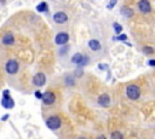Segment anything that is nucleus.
Wrapping results in <instances>:
<instances>
[{
  "label": "nucleus",
  "mask_w": 155,
  "mask_h": 139,
  "mask_svg": "<svg viewBox=\"0 0 155 139\" xmlns=\"http://www.w3.org/2000/svg\"><path fill=\"white\" fill-rule=\"evenodd\" d=\"M33 83H34L35 86H38V87L44 86V85L46 83V76H45V74H42V73L35 74L34 77H33Z\"/></svg>",
  "instance_id": "obj_5"
},
{
  "label": "nucleus",
  "mask_w": 155,
  "mask_h": 139,
  "mask_svg": "<svg viewBox=\"0 0 155 139\" xmlns=\"http://www.w3.org/2000/svg\"><path fill=\"white\" fill-rule=\"evenodd\" d=\"M113 28H114V30H115L116 34H120L121 30H122V27H121L119 23H114V24H113Z\"/></svg>",
  "instance_id": "obj_17"
},
{
  "label": "nucleus",
  "mask_w": 155,
  "mask_h": 139,
  "mask_svg": "<svg viewBox=\"0 0 155 139\" xmlns=\"http://www.w3.org/2000/svg\"><path fill=\"white\" fill-rule=\"evenodd\" d=\"M79 139H87V138H79Z\"/></svg>",
  "instance_id": "obj_29"
},
{
  "label": "nucleus",
  "mask_w": 155,
  "mask_h": 139,
  "mask_svg": "<svg viewBox=\"0 0 155 139\" xmlns=\"http://www.w3.org/2000/svg\"><path fill=\"white\" fill-rule=\"evenodd\" d=\"M111 139H124V135H122L121 132L115 131V132L111 133Z\"/></svg>",
  "instance_id": "obj_16"
},
{
  "label": "nucleus",
  "mask_w": 155,
  "mask_h": 139,
  "mask_svg": "<svg viewBox=\"0 0 155 139\" xmlns=\"http://www.w3.org/2000/svg\"><path fill=\"white\" fill-rule=\"evenodd\" d=\"M35 97L38 98V99H42V97H44V94L40 92V91H35Z\"/></svg>",
  "instance_id": "obj_23"
},
{
  "label": "nucleus",
  "mask_w": 155,
  "mask_h": 139,
  "mask_svg": "<svg viewBox=\"0 0 155 139\" xmlns=\"http://www.w3.org/2000/svg\"><path fill=\"white\" fill-rule=\"evenodd\" d=\"M18 63L15 60V59H8L7 62H6V64H5V69H6V71L8 73V74H11V75H13V74H16L17 71H18Z\"/></svg>",
  "instance_id": "obj_3"
},
{
  "label": "nucleus",
  "mask_w": 155,
  "mask_h": 139,
  "mask_svg": "<svg viewBox=\"0 0 155 139\" xmlns=\"http://www.w3.org/2000/svg\"><path fill=\"white\" fill-rule=\"evenodd\" d=\"M56 102V95L53 92L51 91H47L44 93V97H42V103L45 105H52L53 103Z\"/></svg>",
  "instance_id": "obj_4"
},
{
  "label": "nucleus",
  "mask_w": 155,
  "mask_h": 139,
  "mask_svg": "<svg viewBox=\"0 0 155 139\" xmlns=\"http://www.w3.org/2000/svg\"><path fill=\"white\" fill-rule=\"evenodd\" d=\"M116 2H117V0H110L109 4H108V8L109 10H113V7L116 5Z\"/></svg>",
  "instance_id": "obj_22"
},
{
  "label": "nucleus",
  "mask_w": 155,
  "mask_h": 139,
  "mask_svg": "<svg viewBox=\"0 0 155 139\" xmlns=\"http://www.w3.org/2000/svg\"><path fill=\"white\" fill-rule=\"evenodd\" d=\"M148 64L151 65V66H155V59H150V60L148 62Z\"/></svg>",
  "instance_id": "obj_26"
},
{
  "label": "nucleus",
  "mask_w": 155,
  "mask_h": 139,
  "mask_svg": "<svg viewBox=\"0 0 155 139\" xmlns=\"http://www.w3.org/2000/svg\"><path fill=\"white\" fill-rule=\"evenodd\" d=\"M68 40H69V35L67 33H64V31L58 33L56 35V39H54V41H56L57 45H64V44L68 42Z\"/></svg>",
  "instance_id": "obj_7"
},
{
  "label": "nucleus",
  "mask_w": 155,
  "mask_h": 139,
  "mask_svg": "<svg viewBox=\"0 0 155 139\" xmlns=\"http://www.w3.org/2000/svg\"><path fill=\"white\" fill-rule=\"evenodd\" d=\"M2 97H5V98H8V97H10V91L5 89V91L2 92Z\"/></svg>",
  "instance_id": "obj_24"
},
{
  "label": "nucleus",
  "mask_w": 155,
  "mask_h": 139,
  "mask_svg": "<svg viewBox=\"0 0 155 139\" xmlns=\"http://www.w3.org/2000/svg\"><path fill=\"white\" fill-rule=\"evenodd\" d=\"M88 47H90L92 51H99V50H101V44H99L98 40L92 39V40L88 41Z\"/></svg>",
  "instance_id": "obj_12"
},
{
  "label": "nucleus",
  "mask_w": 155,
  "mask_h": 139,
  "mask_svg": "<svg viewBox=\"0 0 155 139\" xmlns=\"http://www.w3.org/2000/svg\"><path fill=\"white\" fill-rule=\"evenodd\" d=\"M126 39H127V35H126V34H121V35H119V36L113 37V40H120V41H126Z\"/></svg>",
  "instance_id": "obj_19"
},
{
  "label": "nucleus",
  "mask_w": 155,
  "mask_h": 139,
  "mask_svg": "<svg viewBox=\"0 0 155 139\" xmlns=\"http://www.w3.org/2000/svg\"><path fill=\"white\" fill-rule=\"evenodd\" d=\"M61 124H62V121H61V118H59L58 116H50V117L46 120V126H47V128H50V129H52V131L58 129V128L61 127Z\"/></svg>",
  "instance_id": "obj_2"
},
{
  "label": "nucleus",
  "mask_w": 155,
  "mask_h": 139,
  "mask_svg": "<svg viewBox=\"0 0 155 139\" xmlns=\"http://www.w3.org/2000/svg\"><path fill=\"white\" fill-rule=\"evenodd\" d=\"M36 11H38V12H48V6H47V4H46L45 1L40 2V4L36 6Z\"/></svg>",
  "instance_id": "obj_13"
},
{
  "label": "nucleus",
  "mask_w": 155,
  "mask_h": 139,
  "mask_svg": "<svg viewBox=\"0 0 155 139\" xmlns=\"http://www.w3.org/2000/svg\"><path fill=\"white\" fill-rule=\"evenodd\" d=\"M67 19H68V16H67L65 12H62V11H61V12H56V13L53 15V21H54L56 23H58V24L65 23Z\"/></svg>",
  "instance_id": "obj_8"
},
{
  "label": "nucleus",
  "mask_w": 155,
  "mask_h": 139,
  "mask_svg": "<svg viewBox=\"0 0 155 139\" xmlns=\"http://www.w3.org/2000/svg\"><path fill=\"white\" fill-rule=\"evenodd\" d=\"M65 85L67 86H73L74 85V79L71 76H67L65 77Z\"/></svg>",
  "instance_id": "obj_18"
},
{
  "label": "nucleus",
  "mask_w": 155,
  "mask_h": 139,
  "mask_svg": "<svg viewBox=\"0 0 155 139\" xmlns=\"http://www.w3.org/2000/svg\"><path fill=\"white\" fill-rule=\"evenodd\" d=\"M98 104H99L101 106H104V108L109 106V104H110V97H109L107 93L101 94V95L98 97Z\"/></svg>",
  "instance_id": "obj_9"
},
{
  "label": "nucleus",
  "mask_w": 155,
  "mask_h": 139,
  "mask_svg": "<svg viewBox=\"0 0 155 139\" xmlns=\"http://www.w3.org/2000/svg\"><path fill=\"white\" fill-rule=\"evenodd\" d=\"M143 52H144L145 54H153L154 50H153L151 47H149V46H145V47H143Z\"/></svg>",
  "instance_id": "obj_20"
},
{
  "label": "nucleus",
  "mask_w": 155,
  "mask_h": 139,
  "mask_svg": "<svg viewBox=\"0 0 155 139\" xmlns=\"http://www.w3.org/2000/svg\"><path fill=\"white\" fill-rule=\"evenodd\" d=\"M99 69H102V70H107V69H108V65L104 64V63H102V64H99Z\"/></svg>",
  "instance_id": "obj_25"
},
{
  "label": "nucleus",
  "mask_w": 155,
  "mask_h": 139,
  "mask_svg": "<svg viewBox=\"0 0 155 139\" xmlns=\"http://www.w3.org/2000/svg\"><path fill=\"white\" fill-rule=\"evenodd\" d=\"M121 13L126 17H132L133 16V10H131L130 7H122L121 8Z\"/></svg>",
  "instance_id": "obj_15"
},
{
  "label": "nucleus",
  "mask_w": 155,
  "mask_h": 139,
  "mask_svg": "<svg viewBox=\"0 0 155 139\" xmlns=\"http://www.w3.org/2000/svg\"><path fill=\"white\" fill-rule=\"evenodd\" d=\"M82 58H84V54H81V53H76V54H74L73 57H71V62L74 63V64H80L81 63V60H82Z\"/></svg>",
  "instance_id": "obj_14"
},
{
  "label": "nucleus",
  "mask_w": 155,
  "mask_h": 139,
  "mask_svg": "<svg viewBox=\"0 0 155 139\" xmlns=\"http://www.w3.org/2000/svg\"><path fill=\"white\" fill-rule=\"evenodd\" d=\"M126 95L131 99V100H137L140 95V89L137 85H130L126 88Z\"/></svg>",
  "instance_id": "obj_1"
},
{
  "label": "nucleus",
  "mask_w": 155,
  "mask_h": 139,
  "mask_svg": "<svg viewBox=\"0 0 155 139\" xmlns=\"http://www.w3.org/2000/svg\"><path fill=\"white\" fill-rule=\"evenodd\" d=\"M7 117H8V115H4V116L1 117V120H2V121H6V120H7Z\"/></svg>",
  "instance_id": "obj_27"
},
{
  "label": "nucleus",
  "mask_w": 155,
  "mask_h": 139,
  "mask_svg": "<svg viewBox=\"0 0 155 139\" xmlns=\"http://www.w3.org/2000/svg\"><path fill=\"white\" fill-rule=\"evenodd\" d=\"M1 105L4 106V108H6V109H12L13 108V99L11 98V97H8V98H5V97H2V99H1Z\"/></svg>",
  "instance_id": "obj_11"
},
{
  "label": "nucleus",
  "mask_w": 155,
  "mask_h": 139,
  "mask_svg": "<svg viewBox=\"0 0 155 139\" xmlns=\"http://www.w3.org/2000/svg\"><path fill=\"white\" fill-rule=\"evenodd\" d=\"M88 63V57H86V56H84V58H82V60H81V63L79 64V66H84V65H86Z\"/></svg>",
  "instance_id": "obj_21"
},
{
  "label": "nucleus",
  "mask_w": 155,
  "mask_h": 139,
  "mask_svg": "<svg viewBox=\"0 0 155 139\" xmlns=\"http://www.w3.org/2000/svg\"><path fill=\"white\" fill-rule=\"evenodd\" d=\"M97 139H107V138H105L104 135H98V137H97Z\"/></svg>",
  "instance_id": "obj_28"
},
{
  "label": "nucleus",
  "mask_w": 155,
  "mask_h": 139,
  "mask_svg": "<svg viewBox=\"0 0 155 139\" xmlns=\"http://www.w3.org/2000/svg\"><path fill=\"white\" fill-rule=\"evenodd\" d=\"M2 44L5 45V46H11V45H13V42H15V37H13V35L11 34V33H6L4 36H2Z\"/></svg>",
  "instance_id": "obj_10"
},
{
  "label": "nucleus",
  "mask_w": 155,
  "mask_h": 139,
  "mask_svg": "<svg viewBox=\"0 0 155 139\" xmlns=\"http://www.w3.org/2000/svg\"><path fill=\"white\" fill-rule=\"evenodd\" d=\"M138 10L142 13H149L151 11V6L150 2L148 0H139L138 1Z\"/></svg>",
  "instance_id": "obj_6"
}]
</instances>
